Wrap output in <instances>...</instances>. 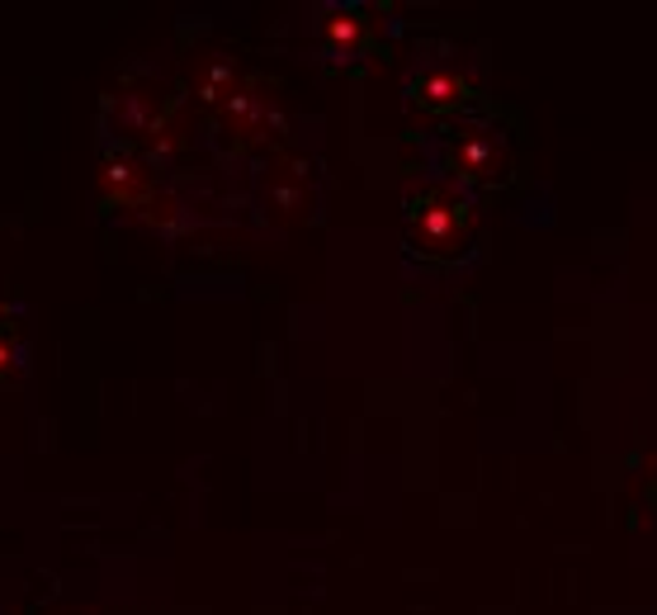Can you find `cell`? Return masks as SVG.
I'll return each mask as SVG.
<instances>
[{
  "mask_svg": "<svg viewBox=\"0 0 657 615\" xmlns=\"http://www.w3.org/2000/svg\"><path fill=\"white\" fill-rule=\"evenodd\" d=\"M473 190L454 185V180H430V185L412 190L407 200V242L416 257L430 261H459L473 247Z\"/></svg>",
  "mask_w": 657,
  "mask_h": 615,
  "instance_id": "6da1fadb",
  "label": "cell"
},
{
  "mask_svg": "<svg viewBox=\"0 0 657 615\" xmlns=\"http://www.w3.org/2000/svg\"><path fill=\"white\" fill-rule=\"evenodd\" d=\"M440 161H445V180H454L464 190L506 185L511 180V143H506L502 128L483 124V118H459L445 133Z\"/></svg>",
  "mask_w": 657,
  "mask_h": 615,
  "instance_id": "7a4b0ae2",
  "label": "cell"
},
{
  "mask_svg": "<svg viewBox=\"0 0 657 615\" xmlns=\"http://www.w3.org/2000/svg\"><path fill=\"white\" fill-rule=\"evenodd\" d=\"M407 95H412V104H422L430 114H459L473 100V71L459 62L454 53L426 57V62L412 71Z\"/></svg>",
  "mask_w": 657,
  "mask_h": 615,
  "instance_id": "3957f363",
  "label": "cell"
},
{
  "mask_svg": "<svg viewBox=\"0 0 657 615\" xmlns=\"http://www.w3.org/2000/svg\"><path fill=\"white\" fill-rule=\"evenodd\" d=\"M369 34H374V20H369L360 5H332V10H322V20H318V38L336 62L365 57Z\"/></svg>",
  "mask_w": 657,
  "mask_h": 615,
  "instance_id": "277c9868",
  "label": "cell"
},
{
  "mask_svg": "<svg viewBox=\"0 0 657 615\" xmlns=\"http://www.w3.org/2000/svg\"><path fill=\"white\" fill-rule=\"evenodd\" d=\"M100 180H104V190H110V194H118V200H132V194L147 185V175L132 167V161H124V157H118V161H104Z\"/></svg>",
  "mask_w": 657,
  "mask_h": 615,
  "instance_id": "5b68a950",
  "label": "cell"
},
{
  "mask_svg": "<svg viewBox=\"0 0 657 615\" xmlns=\"http://www.w3.org/2000/svg\"><path fill=\"white\" fill-rule=\"evenodd\" d=\"M10 369H14V346L0 337V374H10Z\"/></svg>",
  "mask_w": 657,
  "mask_h": 615,
  "instance_id": "8992f818",
  "label": "cell"
}]
</instances>
